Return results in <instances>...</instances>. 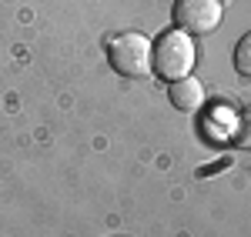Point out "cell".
Listing matches in <instances>:
<instances>
[{
  "label": "cell",
  "mask_w": 251,
  "mask_h": 237,
  "mask_svg": "<svg viewBox=\"0 0 251 237\" xmlns=\"http://www.w3.org/2000/svg\"><path fill=\"white\" fill-rule=\"evenodd\" d=\"M194 57H198V50H194V40L191 34H184V30H164L161 37L154 40V50H151V70H154V77L174 80L188 77L194 67Z\"/></svg>",
  "instance_id": "6da1fadb"
},
{
  "label": "cell",
  "mask_w": 251,
  "mask_h": 237,
  "mask_svg": "<svg viewBox=\"0 0 251 237\" xmlns=\"http://www.w3.org/2000/svg\"><path fill=\"white\" fill-rule=\"evenodd\" d=\"M151 50H154V43L144 34L127 30V34H117L107 43V60L124 77H148L151 74Z\"/></svg>",
  "instance_id": "7a4b0ae2"
},
{
  "label": "cell",
  "mask_w": 251,
  "mask_h": 237,
  "mask_svg": "<svg viewBox=\"0 0 251 237\" xmlns=\"http://www.w3.org/2000/svg\"><path fill=\"white\" fill-rule=\"evenodd\" d=\"M225 17L221 0H174V23L191 37H208Z\"/></svg>",
  "instance_id": "3957f363"
},
{
  "label": "cell",
  "mask_w": 251,
  "mask_h": 237,
  "mask_svg": "<svg viewBox=\"0 0 251 237\" xmlns=\"http://www.w3.org/2000/svg\"><path fill=\"white\" fill-rule=\"evenodd\" d=\"M168 97H171V104L181 110V114H194V110H201L204 107V87H201V80L198 77H181L171 84V90H168Z\"/></svg>",
  "instance_id": "277c9868"
},
{
  "label": "cell",
  "mask_w": 251,
  "mask_h": 237,
  "mask_svg": "<svg viewBox=\"0 0 251 237\" xmlns=\"http://www.w3.org/2000/svg\"><path fill=\"white\" fill-rule=\"evenodd\" d=\"M234 147H245V151H251V104L234 117Z\"/></svg>",
  "instance_id": "5b68a950"
},
{
  "label": "cell",
  "mask_w": 251,
  "mask_h": 237,
  "mask_svg": "<svg viewBox=\"0 0 251 237\" xmlns=\"http://www.w3.org/2000/svg\"><path fill=\"white\" fill-rule=\"evenodd\" d=\"M234 67H238V74L251 77V30L238 40V47H234Z\"/></svg>",
  "instance_id": "8992f818"
}]
</instances>
